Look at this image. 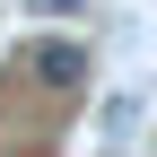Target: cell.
<instances>
[{"label":"cell","mask_w":157,"mask_h":157,"mask_svg":"<svg viewBox=\"0 0 157 157\" xmlns=\"http://www.w3.org/2000/svg\"><path fill=\"white\" fill-rule=\"evenodd\" d=\"M26 9H44V17H78V0H26Z\"/></svg>","instance_id":"cell-2"},{"label":"cell","mask_w":157,"mask_h":157,"mask_svg":"<svg viewBox=\"0 0 157 157\" xmlns=\"http://www.w3.org/2000/svg\"><path fill=\"white\" fill-rule=\"evenodd\" d=\"M26 78H44L52 96H70L78 78H87V52H78V44H35L26 52Z\"/></svg>","instance_id":"cell-1"}]
</instances>
